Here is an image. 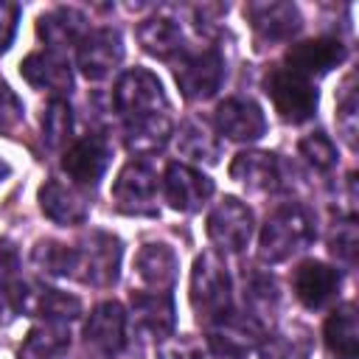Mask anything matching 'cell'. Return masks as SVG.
Here are the masks:
<instances>
[{
  "instance_id": "cell-27",
  "label": "cell",
  "mask_w": 359,
  "mask_h": 359,
  "mask_svg": "<svg viewBox=\"0 0 359 359\" xmlns=\"http://www.w3.org/2000/svg\"><path fill=\"white\" fill-rule=\"evenodd\" d=\"M171 135V121L165 112L160 115H149V118H140V121H132L126 123V149L135 151V154H151L157 149L165 146Z\"/></svg>"
},
{
  "instance_id": "cell-3",
  "label": "cell",
  "mask_w": 359,
  "mask_h": 359,
  "mask_svg": "<svg viewBox=\"0 0 359 359\" xmlns=\"http://www.w3.org/2000/svg\"><path fill=\"white\" fill-rule=\"evenodd\" d=\"M112 104H115V112L126 118V123L149 115H160L168 109L160 79L146 67H132L115 81Z\"/></svg>"
},
{
  "instance_id": "cell-9",
  "label": "cell",
  "mask_w": 359,
  "mask_h": 359,
  "mask_svg": "<svg viewBox=\"0 0 359 359\" xmlns=\"http://www.w3.org/2000/svg\"><path fill=\"white\" fill-rule=\"evenodd\" d=\"M112 157V146L107 143V137L101 135H87L81 140H76L65 157H62V168L65 174L73 180L76 188H93L98 185V180L104 177L107 165Z\"/></svg>"
},
{
  "instance_id": "cell-22",
  "label": "cell",
  "mask_w": 359,
  "mask_h": 359,
  "mask_svg": "<svg viewBox=\"0 0 359 359\" xmlns=\"http://www.w3.org/2000/svg\"><path fill=\"white\" fill-rule=\"evenodd\" d=\"M230 177L250 191H275L280 185V168L275 154L266 151H241L230 163Z\"/></svg>"
},
{
  "instance_id": "cell-10",
  "label": "cell",
  "mask_w": 359,
  "mask_h": 359,
  "mask_svg": "<svg viewBox=\"0 0 359 359\" xmlns=\"http://www.w3.org/2000/svg\"><path fill=\"white\" fill-rule=\"evenodd\" d=\"M163 191L165 199L174 210L180 213H196L213 194V182L210 177H205L202 171L182 165V163H171L163 180Z\"/></svg>"
},
{
  "instance_id": "cell-23",
  "label": "cell",
  "mask_w": 359,
  "mask_h": 359,
  "mask_svg": "<svg viewBox=\"0 0 359 359\" xmlns=\"http://www.w3.org/2000/svg\"><path fill=\"white\" fill-rule=\"evenodd\" d=\"M356 306L345 303L339 306L323 328V339L325 348L334 359H356V348H359V337H356Z\"/></svg>"
},
{
  "instance_id": "cell-38",
  "label": "cell",
  "mask_w": 359,
  "mask_h": 359,
  "mask_svg": "<svg viewBox=\"0 0 359 359\" xmlns=\"http://www.w3.org/2000/svg\"><path fill=\"white\" fill-rule=\"evenodd\" d=\"M17 20H20V6L3 3L0 0V50H6L17 34Z\"/></svg>"
},
{
  "instance_id": "cell-7",
  "label": "cell",
  "mask_w": 359,
  "mask_h": 359,
  "mask_svg": "<svg viewBox=\"0 0 359 359\" xmlns=\"http://www.w3.org/2000/svg\"><path fill=\"white\" fill-rule=\"evenodd\" d=\"M174 79L185 98L205 101L222 87L224 59L216 48H202L196 53H185L174 67Z\"/></svg>"
},
{
  "instance_id": "cell-26",
  "label": "cell",
  "mask_w": 359,
  "mask_h": 359,
  "mask_svg": "<svg viewBox=\"0 0 359 359\" xmlns=\"http://www.w3.org/2000/svg\"><path fill=\"white\" fill-rule=\"evenodd\" d=\"M137 39H140L143 50L157 59H171L182 48V31L168 17H149L146 22H140Z\"/></svg>"
},
{
  "instance_id": "cell-30",
  "label": "cell",
  "mask_w": 359,
  "mask_h": 359,
  "mask_svg": "<svg viewBox=\"0 0 359 359\" xmlns=\"http://www.w3.org/2000/svg\"><path fill=\"white\" fill-rule=\"evenodd\" d=\"M70 126H73V115L67 101L62 98H50L45 115H42V137L50 149H62L70 137Z\"/></svg>"
},
{
  "instance_id": "cell-39",
  "label": "cell",
  "mask_w": 359,
  "mask_h": 359,
  "mask_svg": "<svg viewBox=\"0 0 359 359\" xmlns=\"http://www.w3.org/2000/svg\"><path fill=\"white\" fill-rule=\"evenodd\" d=\"M8 314H14V311H11V306H8V297L0 292V323H8Z\"/></svg>"
},
{
  "instance_id": "cell-25",
  "label": "cell",
  "mask_w": 359,
  "mask_h": 359,
  "mask_svg": "<svg viewBox=\"0 0 359 359\" xmlns=\"http://www.w3.org/2000/svg\"><path fill=\"white\" fill-rule=\"evenodd\" d=\"M36 31L39 36L45 39L48 48H65V45H73V42H81L84 39V14L76 11V8H53L48 14L39 17L36 22Z\"/></svg>"
},
{
  "instance_id": "cell-21",
  "label": "cell",
  "mask_w": 359,
  "mask_h": 359,
  "mask_svg": "<svg viewBox=\"0 0 359 359\" xmlns=\"http://www.w3.org/2000/svg\"><path fill=\"white\" fill-rule=\"evenodd\" d=\"M132 314L137 328L163 339L174 331V300L168 292H135L132 294Z\"/></svg>"
},
{
  "instance_id": "cell-18",
  "label": "cell",
  "mask_w": 359,
  "mask_h": 359,
  "mask_svg": "<svg viewBox=\"0 0 359 359\" xmlns=\"http://www.w3.org/2000/svg\"><path fill=\"white\" fill-rule=\"evenodd\" d=\"M20 76L36 87V90H48L53 93L56 98L70 93L73 87V76H70V65L53 53V50H36V53H28L22 62H20Z\"/></svg>"
},
{
  "instance_id": "cell-1",
  "label": "cell",
  "mask_w": 359,
  "mask_h": 359,
  "mask_svg": "<svg viewBox=\"0 0 359 359\" xmlns=\"http://www.w3.org/2000/svg\"><path fill=\"white\" fill-rule=\"evenodd\" d=\"M314 238V219L300 205H286L275 210L261 230V261L280 264L294 252L306 250Z\"/></svg>"
},
{
  "instance_id": "cell-12",
  "label": "cell",
  "mask_w": 359,
  "mask_h": 359,
  "mask_svg": "<svg viewBox=\"0 0 359 359\" xmlns=\"http://www.w3.org/2000/svg\"><path fill=\"white\" fill-rule=\"evenodd\" d=\"M216 129L236 143H252L266 132V118L261 107L250 98H227L216 107Z\"/></svg>"
},
{
  "instance_id": "cell-8",
  "label": "cell",
  "mask_w": 359,
  "mask_h": 359,
  "mask_svg": "<svg viewBox=\"0 0 359 359\" xmlns=\"http://www.w3.org/2000/svg\"><path fill=\"white\" fill-rule=\"evenodd\" d=\"M208 236L224 252H241L252 236V213L233 196H224L208 216Z\"/></svg>"
},
{
  "instance_id": "cell-29",
  "label": "cell",
  "mask_w": 359,
  "mask_h": 359,
  "mask_svg": "<svg viewBox=\"0 0 359 359\" xmlns=\"http://www.w3.org/2000/svg\"><path fill=\"white\" fill-rule=\"evenodd\" d=\"M31 261L39 272L45 275H56V278H73V269H76V247H67V244H59V241H36L34 252H31Z\"/></svg>"
},
{
  "instance_id": "cell-32",
  "label": "cell",
  "mask_w": 359,
  "mask_h": 359,
  "mask_svg": "<svg viewBox=\"0 0 359 359\" xmlns=\"http://www.w3.org/2000/svg\"><path fill=\"white\" fill-rule=\"evenodd\" d=\"M297 151H300V157H303L311 168H317V171H328V168L337 165V146H334V140H331L325 132H311V135H306V137L297 143Z\"/></svg>"
},
{
  "instance_id": "cell-17",
  "label": "cell",
  "mask_w": 359,
  "mask_h": 359,
  "mask_svg": "<svg viewBox=\"0 0 359 359\" xmlns=\"http://www.w3.org/2000/svg\"><path fill=\"white\" fill-rule=\"evenodd\" d=\"M39 208L50 222L65 224V227L84 224L90 216L87 196L76 185H67L62 180H45V185L39 188Z\"/></svg>"
},
{
  "instance_id": "cell-36",
  "label": "cell",
  "mask_w": 359,
  "mask_h": 359,
  "mask_svg": "<svg viewBox=\"0 0 359 359\" xmlns=\"http://www.w3.org/2000/svg\"><path fill=\"white\" fill-rule=\"evenodd\" d=\"M22 115H25V107L20 101V95L0 81V132L11 135L20 123H22Z\"/></svg>"
},
{
  "instance_id": "cell-2",
  "label": "cell",
  "mask_w": 359,
  "mask_h": 359,
  "mask_svg": "<svg viewBox=\"0 0 359 359\" xmlns=\"http://www.w3.org/2000/svg\"><path fill=\"white\" fill-rule=\"evenodd\" d=\"M191 306L199 320L216 323L230 314V275L216 252H205L194 261L191 272Z\"/></svg>"
},
{
  "instance_id": "cell-35",
  "label": "cell",
  "mask_w": 359,
  "mask_h": 359,
  "mask_svg": "<svg viewBox=\"0 0 359 359\" xmlns=\"http://www.w3.org/2000/svg\"><path fill=\"white\" fill-rule=\"evenodd\" d=\"M356 244H359V236H356L353 219L339 222L337 230H334V236H331V252L337 255V261H342L345 266H351L353 258H356Z\"/></svg>"
},
{
  "instance_id": "cell-6",
  "label": "cell",
  "mask_w": 359,
  "mask_h": 359,
  "mask_svg": "<svg viewBox=\"0 0 359 359\" xmlns=\"http://www.w3.org/2000/svg\"><path fill=\"white\" fill-rule=\"evenodd\" d=\"M121 241L112 233L93 230L81 247H76V269L73 278L90 286H112L121 269Z\"/></svg>"
},
{
  "instance_id": "cell-24",
  "label": "cell",
  "mask_w": 359,
  "mask_h": 359,
  "mask_svg": "<svg viewBox=\"0 0 359 359\" xmlns=\"http://www.w3.org/2000/svg\"><path fill=\"white\" fill-rule=\"evenodd\" d=\"M70 348V331L65 323H39L20 345V359H62Z\"/></svg>"
},
{
  "instance_id": "cell-28",
  "label": "cell",
  "mask_w": 359,
  "mask_h": 359,
  "mask_svg": "<svg viewBox=\"0 0 359 359\" xmlns=\"http://www.w3.org/2000/svg\"><path fill=\"white\" fill-rule=\"evenodd\" d=\"M177 149H180V154H185L191 160H205V163H216L222 154L216 135L199 121L182 123V129L177 135Z\"/></svg>"
},
{
  "instance_id": "cell-19",
  "label": "cell",
  "mask_w": 359,
  "mask_h": 359,
  "mask_svg": "<svg viewBox=\"0 0 359 359\" xmlns=\"http://www.w3.org/2000/svg\"><path fill=\"white\" fill-rule=\"evenodd\" d=\"M292 289L306 309H320L339 292V272L323 261H306L294 269Z\"/></svg>"
},
{
  "instance_id": "cell-13",
  "label": "cell",
  "mask_w": 359,
  "mask_h": 359,
  "mask_svg": "<svg viewBox=\"0 0 359 359\" xmlns=\"http://www.w3.org/2000/svg\"><path fill=\"white\" fill-rule=\"evenodd\" d=\"M261 342V323L250 314H224L210 328V351L219 359H238Z\"/></svg>"
},
{
  "instance_id": "cell-15",
  "label": "cell",
  "mask_w": 359,
  "mask_h": 359,
  "mask_svg": "<svg viewBox=\"0 0 359 359\" xmlns=\"http://www.w3.org/2000/svg\"><path fill=\"white\" fill-rule=\"evenodd\" d=\"M345 59V45L337 36H317L309 42H297L286 50V67L311 79L325 76Z\"/></svg>"
},
{
  "instance_id": "cell-11",
  "label": "cell",
  "mask_w": 359,
  "mask_h": 359,
  "mask_svg": "<svg viewBox=\"0 0 359 359\" xmlns=\"http://www.w3.org/2000/svg\"><path fill=\"white\" fill-rule=\"evenodd\" d=\"M123 59V42L115 28H95L79 42V67L87 79L98 81L109 76Z\"/></svg>"
},
{
  "instance_id": "cell-37",
  "label": "cell",
  "mask_w": 359,
  "mask_h": 359,
  "mask_svg": "<svg viewBox=\"0 0 359 359\" xmlns=\"http://www.w3.org/2000/svg\"><path fill=\"white\" fill-rule=\"evenodd\" d=\"M17 269H20V255H17V247L6 238H0V292L6 294L20 278H17Z\"/></svg>"
},
{
  "instance_id": "cell-4",
  "label": "cell",
  "mask_w": 359,
  "mask_h": 359,
  "mask_svg": "<svg viewBox=\"0 0 359 359\" xmlns=\"http://www.w3.org/2000/svg\"><path fill=\"white\" fill-rule=\"evenodd\" d=\"M266 95L275 104V112L289 123H303L317 112V90L311 79L289 70L275 67L266 76Z\"/></svg>"
},
{
  "instance_id": "cell-16",
  "label": "cell",
  "mask_w": 359,
  "mask_h": 359,
  "mask_svg": "<svg viewBox=\"0 0 359 359\" xmlns=\"http://www.w3.org/2000/svg\"><path fill=\"white\" fill-rule=\"evenodd\" d=\"M84 339H87V345H93L95 351H101L107 356L118 353L126 342V311H123V306L115 303V300L98 303L87 317Z\"/></svg>"
},
{
  "instance_id": "cell-5",
  "label": "cell",
  "mask_w": 359,
  "mask_h": 359,
  "mask_svg": "<svg viewBox=\"0 0 359 359\" xmlns=\"http://www.w3.org/2000/svg\"><path fill=\"white\" fill-rule=\"evenodd\" d=\"M157 174L143 160H129L112 185V202L126 216H157Z\"/></svg>"
},
{
  "instance_id": "cell-20",
  "label": "cell",
  "mask_w": 359,
  "mask_h": 359,
  "mask_svg": "<svg viewBox=\"0 0 359 359\" xmlns=\"http://www.w3.org/2000/svg\"><path fill=\"white\" fill-rule=\"evenodd\" d=\"M177 269L180 258L168 244H143L135 255V272L151 292H165L177 280Z\"/></svg>"
},
{
  "instance_id": "cell-34",
  "label": "cell",
  "mask_w": 359,
  "mask_h": 359,
  "mask_svg": "<svg viewBox=\"0 0 359 359\" xmlns=\"http://www.w3.org/2000/svg\"><path fill=\"white\" fill-rule=\"evenodd\" d=\"M244 297H247V306H250V317H261L264 311H272L275 303H278V292H275V283L269 278H252L244 289Z\"/></svg>"
},
{
  "instance_id": "cell-40",
  "label": "cell",
  "mask_w": 359,
  "mask_h": 359,
  "mask_svg": "<svg viewBox=\"0 0 359 359\" xmlns=\"http://www.w3.org/2000/svg\"><path fill=\"white\" fill-rule=\"evenodd\" d=\"M6 177H8V163L0 157V180H6Z\"/></svg>"
},
{
  "instance_id": "cell-14",
  "label": "cell",
  "mask_w": 359,
  "mask_h": 359,
  "mask_svg": "<svg viewBox=\"0 0 359 359\" xmlns=\"http://www.w3.org/2000/svg\"><path fill=\"white\" fill-rule=\"evenodd\" d=\"M244 14L255 31V39L269 45L292 39L303 25L300 11L292 3H250Z\"/></svg>"
},
{
  "instance_id": "cell-31",
  "label": "cell",
  "mask_w": 359,
  "mask_h": 359,
  "mask_svg": "<svg viewBox=\"0 0 359 359\" xmlns=\"http://www.w3.org/2000/svg\"><path fill=\"white\" fill-rule=\"evenodd\" d=\"M309 353V337L303 328H289L275 337H269L261 348V359H306Z\"/></svg>"
},
{
  "instance_id": "cell-33",
  "label": "cell",
  "mask_w": 359,
  "mask_h": 359,
  "mask_svg": "<svg viewBox=\"0 0 359 359\" xmlns=\"http://www.w3.org/2000/svg\"><path fill=\"white\" fill-rule=\"evenodd\" d=\"M337 126L342 129L345 140L353 146L356 143V93H353V73L342 84V95L337 104Z\"/></svg>"
}]
</instances>
